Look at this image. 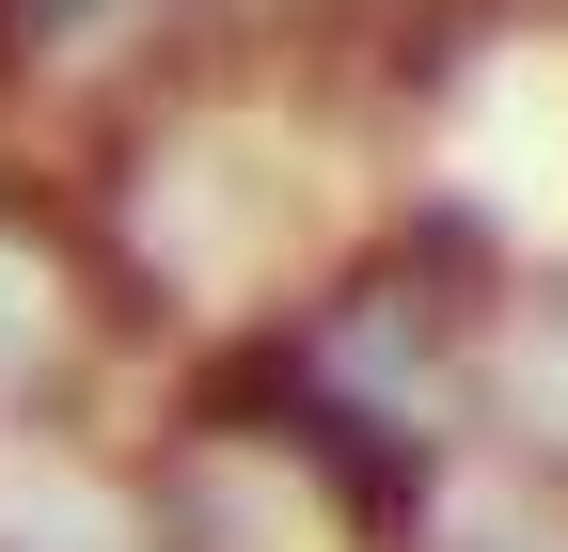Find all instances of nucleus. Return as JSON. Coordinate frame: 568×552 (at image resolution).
Listing matches in <instances>:
<instances>
[]
</instances>
